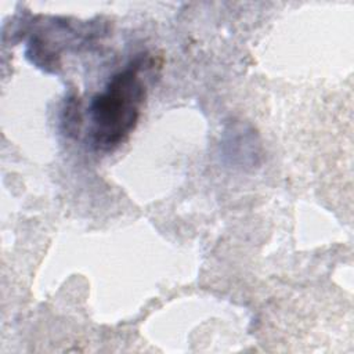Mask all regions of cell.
Listing matches in <instances>:
<instances>
[{"instance_id": "1", "label": "cell", "mask_w": 354, "mask_h": 354, "mask_svg": "<svg viewBox=\"0 0 354 354\" xmlns=\"http://www.w3.org/2000/svg\"><path fill=\"white\" fill-rule=\"evenodd\" d=\"M144 98L145 87L137 66L112 76L90 105L93 147L101 151L116 148L136 127Z\"/></svg>"}]
</instances>
